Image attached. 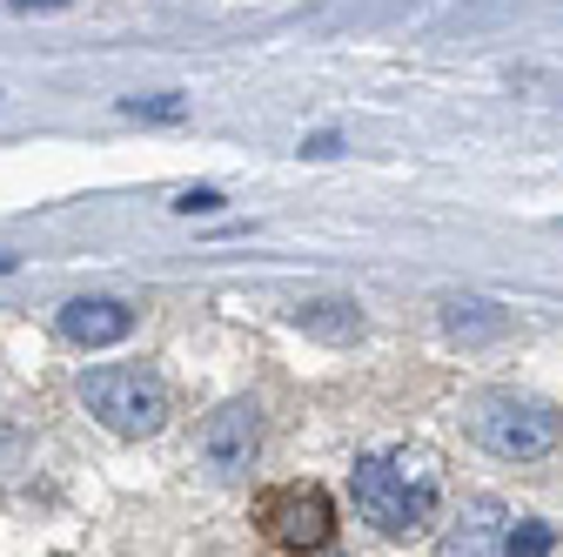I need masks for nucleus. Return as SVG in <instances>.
<instances>
[{
    "label": "nucleus",
    "mask_w": 563,
    "mask_h": 557,
    "mask_svg": "<svg viewBox=\"0 0 563 557\" xmlns=\"http://www.w3.org/2000/svg\"><path fill=\"white\" fill-rule=\"evenodd\" d=\"M463 430L489 457L530 463V457H550L563 444V416L543 396H530V390H483V396L463 403Z\"/></svg>",
    "instance_id": "nucleus-2"
},
{
    "label": "nucleus",
    "mask_w": 563,
    "mask_h": 557,
    "mask_svg": "<svg viewBox=\"0 0 563 557\" xmlns=\"http://www.w3.org/2000/svg\"><path fill=\"white\" fill-rule=\"evenodd\" d=\"M195 457H201L208 477L242 483V477L255 470V457H262V409H255L249 396L208 409V424H201V437H195Z\"/></svg>",
    "instance_id": "nucleus-4"
},
{
    "label": "nucleus",
    "mask_w": 563,
    "mask_h": 557,
    "mask_svg": "<svg viewBox=\"0 0 563 557\" xmlns=\"http://www.w3.org/2000/svg\"><path fill=\"white\" fill-rule=\"evenodd\" d=\"M356 517L383 537H409L437 517L443 504V457L430 444H389V450H369L356 457Z\"/></svg>",
    "instance_id": "nucleus-1"
},
{
    "label": "nucleus",
    "mask_w": 563,
    "mask_h": 557,
    "mask_svg": "<svg viewBox=\"0 0 563 557\" xmlns=\"http://www.w3.org/2000/svg\"><path fill=\"white\" fill-rule=\"evenodd\" d=\"M262 524H268V537L282 550H329V537H335V511H329L322 491H282V498H268Z\"/></svg>",
    "instance_id": "nucleus-5"
},
{
    "label": "nucleus",
    "mask_w": 563,
    "mask_h": 557,
    "mask_svg": "<svg viewBox=\"0 0 563 557\" xmlns=\"http://www.w3.org/2000/svg\"><path fill=\"white\" fill-rule=\"evenodd\" d=\"M134 329V309L114 303V296H81L60 309V336L67 342H88V350H101V342H121Z\"/></svg>",
    "instance_id": "nucleus-7"
},
{
    "label": "nucleus",
    "mask_w": 563,
    "mask_h": 557,
    "mask_svg": "<svg viewBox=\"0 0 563 557\" xmlns=\"http://www.w3.org/2000/svg\"><path fill=\"white\" fill-rule=\"evenodd\" d=\"M550 544H556V531H550L543 517H523V524H510L504 557H550Z\"/></svg>",
    "instance_id": "nucleus-10"
},
{
    "label": "nucleus",
    "mask_w": 563,
    "mask_h": 557,
    "mask_svg": "<svg viewBox=\"0 0 563 557\" xmlns=\"http://www.w3.org/2000/svg\"><path fill=\"white\" fill-rule=\"evenodd\" d=\"M443 329L456 336V342H489V336H504V309L497 303H443Z\"/></svg>",
    "instance_id": "nucleus-9"
},
{
    "label": "nucleus",
    "mask_w": 563,
    "mask_h": 557,
    "mask_svg": "<svg viewBox=\"0 0 563 557\" xmlns=\"http://www.w3.org/2000/svg\"><path fill=\"white\" fill-rule=\"evenodd\" d=\"M81 403L114 437H155L168 424V383L148 363H108L81 376Z\"/></svg>",
    "instance_id": "nucleus-3"
},
{
    "label": "nucleus",
    "mask_w": 563,
    "mask_h": 557,
    "mask_svg": "<svg viewBox=\"0 0 563 557\" xmlns=\"http://www.w3.org/2000/svg\"><path fill=\"white\" fill-rule=\"evenodd\" d=\"M128 114H155V121H175L181 108H175V95H162V101H128Z\"/></svg>",
    "instance_id": "nucleus-11"
},
{
    "label": "nucleus",
    "mask_w": 563,
    "mask_h": 557,
    "mask_svg": "<svg viewBox=\"0 0 563 557\" xmlns=\"http://www.w3.org/2000/svg\"><path fill=\"white\" fill-rule=\"evenodd\" d=\"M8 8H21V14H54V8H67V0H8Z\"/></svg>",
    "instance_id": "nucleus-13"
},
{
    "label": "nucleus",
    "mask_w": 563,
    "mask_h": 557,
    "mask_svg": "<svg viewBox=\"0 0 563 557\" xmlns=\"http://www.w3.org/2000/svg\"><path fill=\"white\" fill-rule=\"evenodd\" d=\"M216 201H222L216 188H188V195H181L175 208H181V216H201V208H216Z\"/></svg>",
    "instance_id": "nucleus-12"
},
{
    "label": "nucleus",
    "mask_w": 563,
    "mask_h": 557,
    "mask_svg": "<svg viewBox=\"0 0 563 557\" xmlns=\"http://www.w3.org/2000/svg\"><path fill=\"white\" fill-rule=\"evenodd\" d=\"M296 329H309V336H322V342H356V336H363V309L342 303V296H316V303L296 309Z\"/></svg>",
    "instance_id": "nucleus-8"
},
{
    "label": "nucleus",
    "mask_w": 563,
    "mask_h": 557,
    "mask_svg": "<svg viewBox=\"0 0 563 557\" xmlns=\"http://www.w3.org/2000/svg\"><path fill=\"white\" fill-rule=\"evenodd\" d=\"M504 537H510V511H504L497 498H470V504L450 517L437 557H504Z\"/></svg>",
    "instance_id": "nucleus-6"
}]
</instances>
